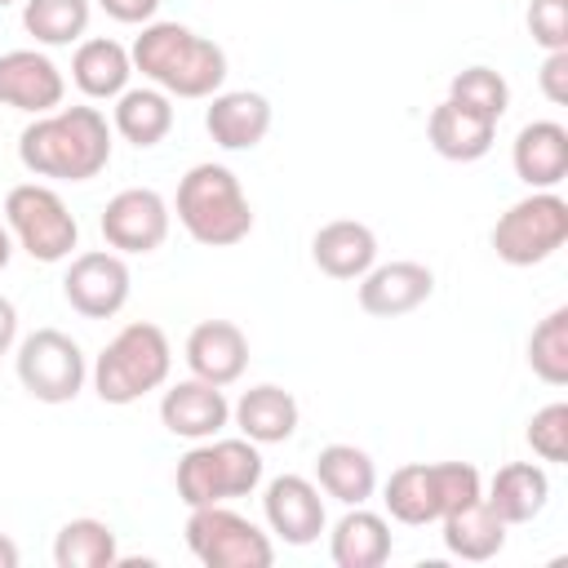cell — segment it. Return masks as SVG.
<instances>
[{"mask_svg": "<svg viewBox=\"0 0 568 568\" xmlns=\"http://www.w3.org/2000/svg\"><path fill=\"white\" fill-rule=\"evenodd\" d=\"M111 133L98 106H58L18 133V160L36 178L89 182L111 164Z\"/></svg>", "mask_w": 568, "mask_h": 568, "instance_id": "1", "label": "cell"}, {"mask_svg": "<svg viewBox=\"0 0 568 568\" xmlns=\"http://www.w3.org/2000/svg\"><path fill=\"white\" fill-rule=\"evenodd\" d=\"M133 71H142L169 98H213L226 84V53L209 36L182 22H146L129 49Z\"/></svg>", "mask_w": 568, "mask_h": 568, "instance_id": "2", "label": "cell"}, {"mask_svg": "<svg viewBox=\"0 0 568 568\" xmlns=\"http://www.w3.org/2000/svg\"><path fill=\"white\" fill-rule=\"evenodd\" d=\"M173 213H178L182 231L204 248H231V244L248 240V231H253V204H248L240 178L213 160L191 164L182 173Z\"/></svg>", "mask_w": 568, "mask_h": 568, "instance_id": "3", "label": "cell"}, {"mask_svg": "<svg viewBox=\"0 0 568 568\" xmlns=\"http://www.w3.org/2000/svg\"><path fill=\"white\" fill-rule=\"evenodd\" d=\"M169 368H173V346L164 337L160 324H124L98 355L93 364V390L102 404H138L142 395L160 390L169 382Z\"/></svg>", "mask_w": 568, "mask_h": 568, "instance_id": "4", "label": "cell"}, {"mask_svg": "<svg viewBox=\"0 0 568 568\" xmlns=\"http://www.w3.org/2000/svg\"><path fill=\"white\" fill-rule=\"evenodd\" d=\"M479 493H484V479L470 462H408L390 470L382 501L390 519L422 528V524H439L448 510L466 506Z\"/></svg>", "mask_w": 568, "mask_h": 568, "instance_id": "5", "label": "cell"}, {"mask_svg": "<svg viewBox=\"0 0 568 568\" xmlns=\"http://www.w3.org/2000/svg\"><path fill=\"white\" fill-rule=\"evenodd\" d=\"M262 444L235 435V439H200L195 448H186V457L173 470L178 497L191 506H213V501H231V497H248L262 484Z\"/></svg>", "mask_w": 568, "mask_h": 568, "instance_id": "6", "label": "cell"}, {"mask_svg": "<svg viewBox=\"0 0 568 568\" xmlns=\"http://www.w3.org/2000/svg\"><path fill=\"white\" fill-rule=\"evenodd\" d=\"M4 226H9L13 244H18L27 257L44 262V266L67 262L71 248L80 244V222H75V213H71L67 200H62L53 186H44V182H18V186H9V195H4Z\"/></svg>", "mask_w": 568, "mask_h": 568, "instance_id": "7", "label": "cell"}, {"mask_svg": "<svg viewBox=\"0 0 568 568\" xmlns=\"http://www.w3.org/2000/svg\"><path fill=\"white\" fill-rule=\"evenodd\" d=\"M564 240H568V200L559 191H528L493 226V248L506 266H537L555 257Z\"/></svg>", "mask_w": 568, "mask_h": 568, "instance_id": "8", "label": "cell"}, {"mask_svg": "<svg viewBox=\"0 0 568 568\" xmlns=\"http://www.w3.org/2000/svg\"><path fill=\"white\" fill-rule=\"evenodd\" d=\"M182 532H186V550L204 568H271L275 564L271 537L253 519H244L240 510H231L222 501L191 506Z\"/></svg>", "mask_w": 568, "mask_h": 568, "instance_id": "9", "label": "cell"}, {"mask_svg": "<svg viewBox=\"0 0 568 568\" xmlns=\"http://www.w3.org/2000/svg\"><path fill=\"white\" fill-rule=\"evenodd\" d=\"M13 368H18V382L31 399L40 404H71L89 377V364H84V351L71 333L62 328H36L18 342V355H13Z\"/></svg>", "mask_w": 568, "mask_h": 568, "instance_id": "10", "label": "cell"}, {"mask_svg": "<svg viewBox=\"0 0 568 568\" xmlns=\"http://www.w3.org/2000/svg\"><path fill=\"white\" fill-rule=\"evenodd\" d=\"M133 293V275H129V262L124 253L115 248H89V253H75L67 275H62V297L75 315L84 320H111L124 311Z\"/></svg>", "mask_w": 568, "mask_h": 568, "instance_id": "11", "label": "cell"}, {"mask_svg": "<svg viewBox=\"0 0 568 568\" xmlns=\"http://www.w3.org/2000/svg\"><path fill=\"white\" fill-rule=\"evenodd\" d=\"M98 226H102L106 248H115V253H155L169 240L173 209L151 186H124L106 200Z\"/></svg>", "mask_w": 568, "mask_h": 568, "instance_id": "12", "label": "cell"}, {"mask_svg": "<svg viewBox=\"0 0 568 568\" xmlns=\"http://www.w3.org/2000/svg\"><path fill=\"white\" fill-rule=\"evenodd\" d=\"M62 98H67V75L58 71V62L49 53H40V49L0 53V106L44 115V111H58Z\"/></svg>", "mask_w": 568, "mask_h": 568, "instance_id": "13", "label": "cell"}, {"mask_svg": "<svg viewBox=\"0 0 568 568\" xmlns=\"http://www.w3.org/2000/svg\"><path fill=\"white\" fill-rule=\"evenodd\" d=\"M435 293V271L426 262L399 257V262H373L359 275V311L377 320H395L430 302Z\"/></svg>", "mask_w": 568, "mask_h": 568, "instance_id": "14", "label": "cell"}, {"mask_svg": "<svg viewBox=\"0 0 568 568\" xmlns=\"http://www.w3.org/2000/svg\"><path fill=\"white\" fill-rule=\"evenodd\" d=\"M262 515L271 524V532L288 546H311L320 541L328 515H324V497L320 484L306 475H275L262 493Z\"/></svg>", "mask_w": 568, "mask_h": 568, "instance_id": "15", "label": "cell"}, {"mask_svg": "<svg viewBox=\"0 0 568 568\" xmlns=\"http://www.w3.org/2000/svg\"><path fill=\"white\" fill-rule=\"evenodd\" d=\"M182 359H186L191 377L213 382V386H231L248 368V337L231 320H204V324H195L186 333Z\"/></svg>", "mask_w": 568, "mask_h": 568, "instance_id": "16", "label": "cell"}, {"mask_svg": "<svg viewBox=\"0 0 568 568\" xmlns=\"http://www.w3.org/2000/svg\"><path fill=\"white\" fill-rule=\"evenodd\" d=\"M160 422H164L169 435L200 444V439L222 435V426L231 422V404H226L222 386L200 382V377H186V382H178V386L164 390V399H160Z\"/></svg>", "mask_w": 568, "mask_h": 568, "instance_id": "17", "label": "cell"}, {"mask_svg": "<svg viewBox=\"0 0 568 568\" xmlns=\"http://www.w3.org/2000/svg\"><path fill=\"white\" fill-rule=\"evenodd\" d=\"M204 129L222 151H253L271 133V102L253 89H217L209 98Z\"/></svg>", "mask_w": 568, "mask_h": 568, "instance_id": "18", "label": "cell"}, {"mask_svg": "<svg viewBox=\"0 0 568 568\" xmlns=\"http://www.w3.org/2000/svg\"><path fill=\"white\" fill-rule=\"evenodd\" d=\"M515 178L528 191H555L568 178V129L559 120H532L515 133L510 146Z\"/></svg>", "mask_w": 568, "mask_h": 568, "instance_id": "19", "label": "cell"}, {"mask_svg": "<svg viewBox=\"0 0 568 568\" xmlns=\"http://www.w3.org/2000/svg\"><path fill=\"white\" fill-rule=\"evenodd\" d=\"M311 262L328 280H359L377 262V235H373V226H364L355 217L324 222L311 235Z\"/></svg>", "mask_w": 568, "mask_h": 568, "instance_id": "20", "label": "cell"}, {"mask_svg": "<svg viewBox=\"0 0 568 568\" xmlns=\"http://www.w3.org/2000/svg\"><path fill=\"white\" fill-rule=\"evenodd\" d=\"M426 138L430 146L444 155V160H457V164H470V160H484L493 151V138H497V120L444 98L430 120H426Z\"/></svg>", "mask_w": 568, "mask_h": 568, "instance_id": "21", "label": "cell"}, {"mask_svg": "<svg viewBox=\"0 0 568 568\" xmlns=\"http://www.w3.org/2000/svg\"><path fill=\"white\" fill-rule=\"evenodd\" d=\"M297 417H302V413H297V399H293L284 386H275V382L248 386V390L231 404V422H235L240 435L253 439V444H284V439H293Z\"/></svg>", "mask_w": 568, "mask_h": 568, "instance_id": "22", "label": "cell"}, {"mask_svg": "<svg viewBox=\"0 0 568 568\" xmlns=\"http://www.w3.org/2000/svg\"><path fill=\"white\" fill-rule=\"evenodd\" d=\"M129 75H133V58L120 40L111 36H93V40H80L75 44V58H71V84L93 98V102H111L129 89Z\"/></svg>", "mask_w": 568, "mask_h": 568, "instance_id": "23", "label": "cell"}, {"mask_svg": "<svg viewBox=\"0 0 568 568\" xmlns=\"http://www.w3.org/2000/svg\"><path fill=\"white\" fill-rule=\"evenodd\" d=\"M328 555L337 568H382L390 559V524L377 510L346 506L328 532Z\"/></svg>", "mask_w": 568, "mask_h": 568, "instance_id": "24", "label": "cell"}, {"mask_svg": "<svg viewBox=\"0 0 568 568\" xmlns=\"http://www.w3.org/2000/svg\"><path fill=\"white\" fill-rule=\"evenodd\" d=\"M484 501L493 506V515L506 528L510 524H532L550 501V479H546V470L537 462H510V466H501L493 475Z\"/></svg>", "mask_w": 568, "mask_h": 568, "instance_id": "25", "label": "cell"}, {"mask_svg": "<svg viewBox=\"0 0 568 568\" xmlns=\"http://www.w3.org/2000/svg\"><path fill=\"white\" fill-rule=\"evenodd\" d=\"M315 484L324 497H333L342 506H364L377 488V466L355 444H324L315 457Z\"/></svg>", "mask_w": 568, "mask_h": 568, "instance_id": "26", "label": "cell"}, {"mask_svg": "<svg viewBox=\"0 0 568 568\" xmlns=\"http://www.w3.org/2000/svg\"><path fill=\"white\" fill-rule=\"evenodd\" d=\"M439 524H444V546H448V555H457V559L484 564V559L501 555V546H506V524L493 515V506L484 501V493L470 497L466 506L448 510Z\"/></svg>", "mask_w": 568, "mask_h": 568, "instance_id": "27", "label": "cell"}, {"mask_svg": "<svg viewBox=\"0 0 568 568\" xmlns=\"http://www.w3.org/2000/svg\"><path fill=\"white\" fill-rule=\"evenodd\" d=\"M111 129L133 146H155L173 129V98L164 89H155V84L124 89L115 98V106H111Z\"/></svg>", "mask_w": 568, "mask_h": 568, "instance_id": "28", "label": "cell"}, {"mask_svg": "<svg viewBox=\"0 0 568 568\" xmlns=\"http://www.w3.org/2000/svg\"><path fill=\"white\" fill-rule=\"evenodd\" d=\"M53 564L58 568H115L120 564L115 528L93 515L67 519L53 537Z\"/></svg>", "mask_w": 568, "mask_h": 568, "instance_id": "29", "label": "cell"}, {"mask_svg": "<svg viewBox=\"0 0 568 568\" xmlns=\"http://www.w3.org/2000/svg\"><path fill=\"white\" fill-rule=\"evenodd\" d=\"M89 0H22V27L36 44L62 49L89 31Z\"/></svg>", "mask_w": 568, "mask_h": 568, "instance_id": "30", "label": "cell"}, {"mask_svg": "<svg viewBox=\"0 0 568 568\" xmlns=\"http://www.w3.org/2000/svg\"><path fill=\"white\" fill-rule=\"evenodd\" d=\"M528 368L546 386L568 382V306H555L528 337Z\"/></svg>", "mask_w": 568, "mask_h": 568, "instance_id": "31", "label": "cell"}, {"mask_svg": "<svg viewBox=\"0 0 568 568\" xmlns=\"http://www.w3.org/2000/svg\"><path fill=\"white\" fill-rule=\"evenodd\" d=\"M448 98L462 102V106H470V111H479V115H488V120H501L506 106H510V84L493 67H466V71L453 75Z\"/></svg>", "mask_w": 568, "mask_h": 568, "instance_id": "32", "label": "cell"}, {"mask_svg": "<svg viewBox=\"0 0 568 568\" xmlns=\"http://www.w3.org/2000/svg\"><path fill=\"white\" fill-rule=\"evenodd\" d=\"M524 435H528V448H532L541 462H555V466L568 462V404L555 399V404L537 408Z\"/></svg>", "mask_w": 568, "mask_h": 568, "instance_id": "33", "label": "cell"}, {"mask_svg": "<svg viewBox=\"0 0 568 568\" xmlns=\"http://www.w3.org/2000/svg\"><path fill=\"white\" fill-rule=\"evenodd\" d=\"M528 36L546 53L568 49V0H532L528 4Z\"/></svg>", "mask_w": 568, "mask_h": 568, "instance_id": "34", "label": "cell"}, {"mask_svg": "<svg viewBox=\"0 0 568 568\" xmlns=\"http://www.w3.org/2000/svg\"><path fill=\"white\" fill-rule=\"evenodd\" d=\"M537 84H541L546 102H555V106L568 102V49L546 53V62H541V71H537Z\"/></svg>", "mask_w": 568, "mask_h": 568, "instance_id": "35", "label": "cell"}, {"mask_svg": "<svg viewBox=\"0 0 568 568\" xmlns=\"http://www.w3.org/2000/svg\"><path fill=\"white\" fill-rule=\"evenodd\" d=\"M160 4H164V0H98V9H102L106 18H115V22H124V27H146V22H155Z\"/></svg>", "mask_w": 568, "mask_h": 568, "instance_id": "36", "label": "cell"}, {"mask_svg": "<svg viewBox=\"0 0 568 568\" xmlns=\"http://www.w3.org/2000/svg\"><path fill=\"white\" fill-rule=\"evenodd\" d=\"M18 342V306L0 293V355H9Z\"/></svg>", "mask_w": 568, "mask_h": 568, "instance_id": "37", "label": "cell"}, {"mask_svg": "<svg viewBox=\"0 0 568 568\" xmlns=\"http://www.w3.org/2000/svg\"><path fill=\"white\" fill-rule=\"evenodd\" d=\"M18 559H22V555H18L13 537H4V532H0V568H18Z\"/></svg>", "mask_w": 568, "mask_h": 568, "instance_id": "38", "label": "cell"}, {"mask_svg": "<svg viewBox=\"0 0 568 568\" xmlns=\"http://www.w3.org/2000/svg\"><path fill=\"white\" fill-rule=\"evenodd\" d=\"M9 257H13V235H9V226L0 222V271L9 266Z\"/></svg>", "mask_w": 568, "mask_h": 568, "instance_id": "39", "label": "cell"}, {"mask_svg": "<svg viewBox=\"0 0 568 568\" xmlns=\"http://www.w3.org/2000/svg\"><path fill=\"white\" fill-rule=\"evenodd\" d=\"M4 4H18V0H0V9H4Z\"/></svg>", "mask_w": 568, "mask_h": 568, "instance_id": "40", "label": "cell"}]
</instances>
